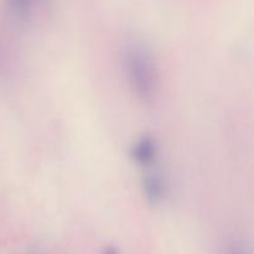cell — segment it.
<instances>
[{"label": "cell", "mask_w": 254, "mask_h": 254, "mask_svg": "<svg viewBox=\"0 0 254 254\" xmlns=\"http://www.w3.org/2000/svg\"><path fill=\"white\" fill-rule=\"evenodd\" d=\"M141 190L149 205H161L168 196V183L164 174L156 169H148L141 179Z\"/></svg>", "instance_id": "cell-2"}, {"label": "cell", "mask_w": 254, "mask_h": 254, "mask_svg": "<svg viewBox=\"0 0 254 254\" xmlns=\"http://www.w3.org/2000/svg\"><path fill=\"white\" fill-rule=\"evenodd\" d=\"M30 254H36V253H30Z\"/></svg>", "instance_id": "cell-7"}, {"label": "cell", "mask_w": 254, "mask_h": 254, "mask_svg": "<svg viewBox=\"0 0 254 254\" xmlns=\"http://www.w3.org/2000/svg\"><path fill=\"white\" fill-rule=\"evenodd\" d=\"M123 66L129 86L144 102H151L158 89V71L150 49L143 42L128 44L123 52Z\"/></svg>", "instance_id": "cell-1"}, {"label": "cell", "mask_w": 254, "mask_h": 254, "mask_svg": "<svg viewBox=\"0 0 254 254\" xmlns=\"http://www.w3.org/2000/svg\"><path fill=\"white\" fill-rule=\"evenodd\" d=\"M231 254H250V253H248L245 248L236 247V248H233V251L231 252Z\"/></svg>", "instance_id": "cell-6"}, {"label": "cell", "mask_w": 254, "mask_h": 254, "mask_svg": "<svg viewBox=\"0 0 254 254\" xmlns=\"http://www.w3.org/2000/svg\"><path fill=\"white\" fill-rule=\"evenodd\" d=\"M130 156L134 163L140 168H154L159 156V146L156 139L149 134L140 136L131 146Z\"/></svg>", "instance_id": "cell-3"}, {"label": "cell", "mask_w": 254, "mask_h": 254, "mask_svg": "<svg viewBox=\"0 0 254 254\" xmlns=\"http://www.w3.org/2000/svg\"><path fill=\"white\" fill-rule=\"evenodd\" d=\"M102 254H121V252H119L118 248L114 247V246H108V247H106L102 251Z\"/></svg>", "instance_id": "cell-5"}, {"label": "cell", "mask_w": 254, "mask_h": 254, "mask_svg": "<svg viewBox=\"0 0 254 254\" xmlns=\"http://www.w3.org/2000/svg\"><path fill=\"white\" fill-rule=\"evenodd\" d=\"M10 11L21 20L29 19L32 12V0H6Z\"/></svg>", "instance_id": "cell-4"}]
</instances>
